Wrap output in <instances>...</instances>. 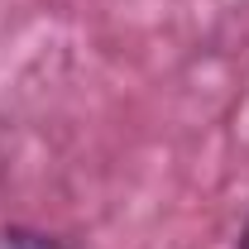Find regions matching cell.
Returning a JSON list of instances; mask_svg holds the SVG:
<instances>
[{
  "mask_svg": "<svg viewBox=\"0 0 249 249\" xmlns=\"http://www.w3.org/2000/svg\"><path fill=\"white\" fill-rule=\"evenodd\" d=\"M0 249H62L53 235L43 230H24V225H5L0 230Z\"/></svg>",
  "mask_w": 249,
  "mask_h": 249,
  "instance_id": "obj_1",
  "label": "cell"
},
{
  "mask_svg": "<svg viewBox=\"0 0 249 249\" xmlns=\"http://www.w3.org/2000/svg\"><path fill=\"white\" fill-rule=\"evenodd\" d=\"M240 249H249V225H245V230H240Z\"/></svg>",
  "mask_w": 249,
  "mask_h": 249,
  "instance_id": "obj_2",
  "label": "cell"
}]
</instances>
